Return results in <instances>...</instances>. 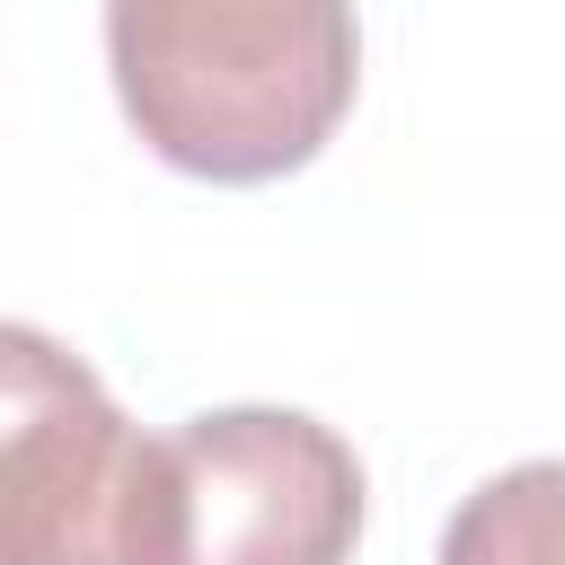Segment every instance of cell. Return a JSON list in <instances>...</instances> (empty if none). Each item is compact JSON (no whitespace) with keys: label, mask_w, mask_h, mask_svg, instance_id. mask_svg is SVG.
I'll return each mask as SVG.
<instances>
[{"label":"cell","mask_w":565,"mask_h":565,"mask_svg":"<svg viewBox=\"0 0 565 565\" xmlns=\"http://www.w3.org/2000/svg\"><path fill=\"white\" fill-rule=\"evenodd\" d=\"M106 71L150 159L265 185L353 115L362 26L353 0H106Z\"/></svg>","instance_id":"cell-1"},{"label":"cell","mask_w":565,"mask_h":565,"mask_svg":"<svg viewBox=\"0 0 565 565\" xmlns=\"http://www.w3.org/2000/svg\"><path fill=\"white\" fill-rule=\"evenodd\" d=\"M185 547L177 441L124 424L53 335L0 327V565H185Z\"/></svg>","instance_id":"cell-2"},{"label":"cell","mask_w":565,"mask_h":565,"mask_svg":"<svg viewBox=\"0 0 565 565\" xmlns=\"http://www.w3.org/2000/svg\"><path fill=\"white\" fill-rule=\"evenodd\" d=\"M185 565H344L362 539V459L300 406H221L177 433Z\"/></svg>","instance_id":"cell-3"},{"label":"cell","mask_w":565,"mask_h":565,"mask_svg":"<svg viewBox=\"0 0 565 565\" xmlns=\"http://www.w3.org/2000/svg\"><path fill=\"white\" fill-rule=\"evenodd\" d=\"M433 565H565V459L486 477L450 512Z\"/></svg>","instance_id":"cell-4"}]
</instances>
